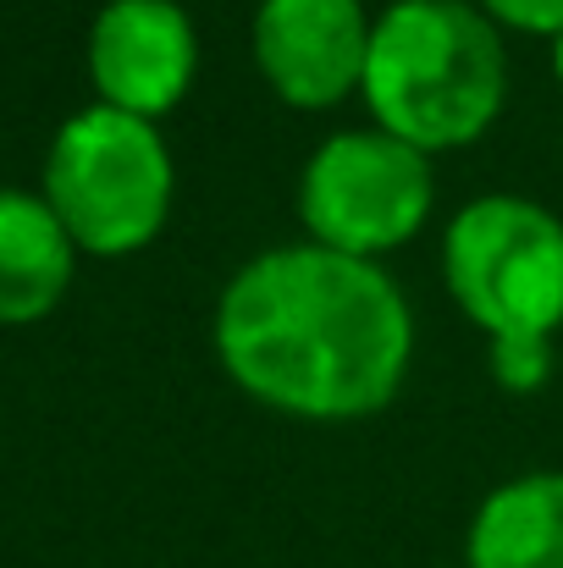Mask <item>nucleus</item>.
I'll return each instance as SVG.
<instances>
[{
  "instance_id": "nucleus-7",
  "label": "nucleus",
  "mask_w": 563,
  "mask_h": 568,
  "mask_svg": "<svg viewBox=\"0 0 563 568\" xmlns=\"http://www.w3.org/2000/svg\"><path fill=\"white\" fill-rule=\"evenodd\" d=\"M83 72L100 105L161 122L193 94L199 28L183 0H105L83 39Z\"/></svg>"
},
{
  "instance_id": "nucleus-2",
  "label": "nucleus",
  "mask_w": 563,
  "mask_h": 568,
  "mask_svg": "<svg viewBox=\"0 0 563 568\" xmlns=\"http://www.w3.org/2000/svg\"><path fill=\"white\" fill-rule=\"evenodd\" d=\"M360 105L365 122L425 155L470 150L509 105V33L475 0H386Z\"/></svg>"
},
{
  "instance_id": "nucleus-1",
  "label": "nucleus",
  "mask_w": 563,
  "mask_h": 568,
  "mask_svg": "<svg viewBox=\"0 0 563 568\" xmlns=\"http://www.w3.org/2000/svg\"><path fill=\"white\" fill-rule=\"evenodd\" d=\"M414 304L403 282L310 237L249 254L215 293L210 348L221 376L265 414L360 425L398 403L414 371Z\"/></svg>"
},
{
  "instance_id": "nucleus-3",
  "label": "nucleus",
  "mask_w": 563,
  "mask_h": 568,
  "mask_svg": "<svg viewBox=\"0 0 563 568\" xmlns=\"http://www.w3.org/2000/svg\"><path fill=\"white\" fill-rule=\"evenodd\" d=\"M39 193L83 260H133L172 221L178 161L161 122L89 100L50 133Z\"/></svg>"
},
{
  "instance_id": "nucleus-6",
  "label": "nucleus",
  "mask_w": 563,
  "mask_h": 568,
  "mask_svg": "<svg viewBox=\"0 0 563 568\" xmlns=\"http://www.w3.org/2000/svg\"><path fill=\"white\" fill-rule=\"evenodd\" d=\"M375 11L365 0H260L249 22V55L260 83L304 116H326L360 100Z\"/></svg>"
},
{
  "instance_id": "nucleus-5",
  "label": "nucleus",
  "mask_w": 563,
  "mask_h": 568,
  "mask_svg": "<svg viewBox=\"0 0 563 568\" xmlns=\"http://www.w3.org/2000/svg\"><path fill=\"white\" fill-rule=\"evenodd\" d=\"M293 210L310 243L386 265L436 215V155L375 122L338 128L304 155Z\"/></svg>"
},
{
  "instance_id": "nucleus-9",
  "label": "nucleus",
  "mask_w": 563,
  "mask_h": 568,
  "mask_svg": "<svg viewBox=\"0 0 563 568\" xmlns=\"http://www.w3.org/2000/svg\"><path fill=\"white\" fill-rule=\"evenodd\" d=\"M464 568H563V469H525L481 497Z\"/></svg>"
},
{
  "instance_id": "nucleus-11",
  "label": "nucleus",
  "mask_w": 563,
  "mask_h": 568,
  "mask_svg": "<svg viewBox=\"0 0 563 568\" xmlns=\"http://www.w3.org/2000/svg\"><path fill=\"white\" fill-rule=\"evenodd\" d=\"M503 33H525V39H542L553 44L563 33V0H475Z\"/></svg>"
},
{
  "instance_id": "nucleus-8",
  "label": "nucleus",
  "mask_w": 563,
  "mask_h": 568,
  "mask_svg": "<svg viewBox=\"0 0 563 568\" xmlns=\"http://www.w3.org/2000/svg\"><path fill=\"white\" fill-rule=\"evenodd\" d=\"M78 243L39 189H0V326H39L78 276Z\"/></svg>"
},
{
  "instance_id": "nucleus-12",
  "label": "nucleus",
  "mask_w": 563,
  "mask_h": 568,
  "mask_svg": "<svg viewBox=\"0 0 563 568\" xmlns=\"http://www.w3.org/2000/svg\"><path fill=\"white\" fill-rule=\"evenodd\" d=\"M547 67H553V83H559V94H563V33L547 44Z\"/></svg>"
},
{
  "instance_id": "nucleus-4",
  "label": "nucleus",
  "mask_w": 563,
  "mask_h": 568,
  "mask_svg": "<svg viewBox=\"0 0 563 568\" xmlns=\"http://www.w3.org/2000/svg\"><path fill=\"white\" fill-rule=\"evenodd\" d=\"M453 310L486 337L563 332V215L525 193H475L442 221L436 243Z\"/></svg>"
},
{
  "instance_id": "nucleus-10",
  "label": "nucleus",
  "mask_w": 563,
  "mask_h": 568,
  "mask_svg": "<svg viewBox=\"0 0 563 568\" xmlns=\"http://www.w3.org/2000/svg\"><path fill=\"white\" fill-rule=\"evenodd\" d=\"M486 371L503 392L514 397H536L553 371H559V343L547 337H503V343H486Z\"/></svg>"
}]
</instances>
